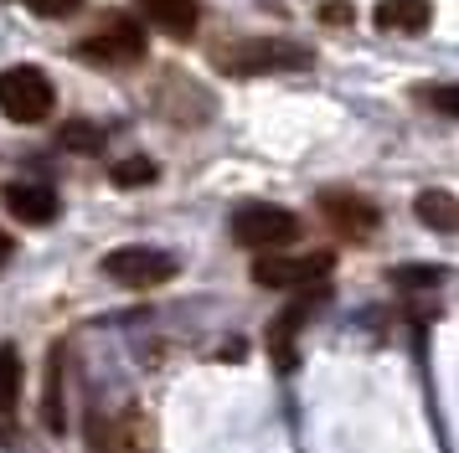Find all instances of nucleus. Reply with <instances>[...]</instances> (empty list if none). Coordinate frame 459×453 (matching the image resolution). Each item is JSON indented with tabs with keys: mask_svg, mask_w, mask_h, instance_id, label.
<instances>
[{
	"mask_svg": "<svg viewBox=\"0 0 459 453\" xmlns=\"http://www.w3.org/2000/svg\"><path fill=\"white\" fill-rule=\"evenodd\" d=\"M418 98L429 103L434 114H449V119H459V82H444V88H418Z\"/></svg>",
	"mask_w": 459,
	"mask_h": 453,
	"instance_id": "f3484780",
	"label": "nucleus"
},
{
	"mask_svg": "<svg viewBox=\"0 0 459 453\" xmlns=\"http://www.w3.org/2000/svg\"><path fill=\"white\" fill-rule=\"evenodd\" d=\"M176 252H166V247H150V243H129V247H114V252H104V278H114V284L125 288H155L166 284V278H176Z\"/></svg>",
	"mask_w": 459,
	"mask_h": 453,
	"instance_id": "20e7f679",
	"label": "nucleus"
},
{
	"mask_svg": "<svg viewBox=\"0 0 459 453\" xmlns=\"http://www.w3.org/2000/svg\"><path fill=\"white\" fill-rule=\"evenodd\" d=\"M16 417H22V350L0 346V449L16 443Z\"/></svg>",
	"mask_w": 459,
	"mask_h": 453,
	"instance_id": "6e6552de",
	"label": "nucleus"
},
{
	"mask_svg": "<svg viewBox=\"0 0 459 453\" xmlns=\"http://www.w3.org/2000/svg\"><path fill=\"white\" fill-rule=\"evenodd\" d=\"M155 175H160V170H155V160H145V155H129V160L108 165V181L114 185H150Z\"/></svg>",
	"mask_w": 459,
	"mask_h": 453,
	"instance_id": "dca6fc26",
	"label": "nucleus"
},
{
	"mask_svg": "<svg viewBox=\"0 0 459 453\" xmlns=\"http://www.w3.org/2000/svg\"><path fill=\"white\" fill-rule=\"evenodd\" d=\"M413 211H418V222H429V226H455L459 222V206H455L449 191H423L413 201Z\"/></svg>",
	"mask_w": 459,
	"mask_h": 453,
	"instance_id": "4468645a",
	"label": "nucleus"
},
{
	"mask_svg": "<svg viewBox=\"0 0 459 453\" xmlns=\"http://www.w3.org/2000/svg\"><path fill=\"white\" fill-rule=\"evenodd\" d=\"M78 57L99 62V67H129V62L145 57V31L134 21H108L104 31L78 41Z\"/></svg>",
	"mask_w": 459,
	"mask_h": 453,
	"instance_id": "423d86ee",
	"label": "nucleus"
},
{
	"mask_svg": "<svg viewBox=\"0 0 459 453\" xmlns=\"http://www.w3.org/2000/svg\"><path fill=\"white\" fill-rule=\"evenodd\" d=\"M310 52L294 47V41L279 37H248L232 41V47H217V67L232 73V78H253V73H284V67H305Z\"/></svg>",
	"mask_w": 459,
	"mask_h": 453,
	"instance_id": "7ed1b4c3",
	"label": "nucleus"
},
{
	"mask_svg": "<svg viewBox=\"0 0 459 453\" xmlns=\"http://www.w3.org/2000/svg\"><path fill=\"white\" fill-rule=\"evenodd\" d=\"M0 201H5V211L26 226H47V222H57V211H63V201H57L47 185H5Z\"/></svg>",
	"mask_w": 459,
	"mask_h": 453,
	"instance_id": "1a4fd4ad",
	"label": "nucleus"
},
{
	"mask_svg": "<svg viewBox=\"0 0 459 453\" xmlns=\"http://www.w3.org/2000/svg\"><path fill=\"white\" fill-rule=\"evenodd\" d=\"M305 314H310V299H299V304H290L279 320H273L269 329V350H273V366L290 371L294 366V335H299V325H305Z\"/></svg>",
	"mask_w": 459,
	"mask_h": 453,
	"instance_id": "f8f14e48",
	"label": "nucleus"
},
{
	"mask_svg": "<svg viewBox=\"0 0 459 453\" xmlns=\"http://www.w3.org/2000/svg\"><path fill=\"white\" fill-rule=\"evenodd\" d=\"M331 273V252H310V258H284V252H264L253 258V278L264 288H325Z\"/></svg>",
	"mask_w": 459,
	"mask_h": 453,
	"instance_id": "39448f33",
	"label": "nucleus"
},
{
	"mask_svg": "<svg viewBox=\"0 0 459 453\" xmlns=\"http://www.w3.org/2000/svg\"><path fill=\"white\" fill-rule=\"evenodd\" d=\"M140 11H145V21H155L160 31H170V37H191L196 21H202V5H196V0H140Z\"/></svg>",
	"mask_w": 459,
	"mask_h": 453,
	"instance_id": "9b49d317",
	"label": "nucleus"
},
{
	"mask_svg": "<svg viewBox=\"0 0 459 453\" xmlns=\"http://www.w3.org/2000/svg\"><path fill=\"white\" fill-rule=\"evenodd\" d=\"M5 258H11V237H5V232H0V263H5Z\"/></svg>",
	"mask_w": 459,
	"mask_h": 453,
	"instance_id": "412c9836",
	"label": "nucleus"
},
{
	"mask_svg": "<svg viewBox=\"0 0 459 453\" xmlns=\"http://www.w3.org/2000/svg\"><path fill=\"white\" fill-rule=\"evenodd\" d=\"M63 150H73V155H93L99 144H104V129L99 124H88V119H73V124H63Z\"/></svg>",
	"mask_w": 459,
	"mask_h": 453,
	"instance_id": "2eb2a0df",
	"label": "nucleus"
},
{
	"mask_svg": "<svg viewBox=\"0 0 459 453\" xmlns=\"http://www.w3.org/2000/svg\"><path fill=\"white\" fill-rule=\"evenodd\" d=\"M63 355H67L63 346L52 350V361H47V387H42V417H47L52 432L67 428V417H63Z\"/></svg>",
	"mask_w": 459,
	"mask_h": 453,
	"instance_id": "ddd939ff",
	"label": "nucleus"
},
{
	"mask_svg": "<svg viewBox=\"0 0 459 453\" xmlns=\"http://www.w3.org/2000/svg\"><path fill=\"white\" fill-rule=\"evenodd\" d=\"M372 21L382 31H397V37H418L429 21H434V0H377Z\"/></svg>",
	"mask_w": 459,
	"mask_h": 453,
	"instance_id": "9d476101",
	"label": "nucleus"
},
{
	"mask_svg": "<svg viewBox=\"0 0 459 453\" xmlns=\"http://www.w3.org/2000/svg\"><path fill=\"white\" fill-rule=\"evenodd\" d=\"M52 108H57V88L42 67H31V62L0 67V114L11 124H42Z\"/></svg>",
	"mask_w": 459,
	"mask_h": 453,
	"instance_id": "f257e3e1",
	"label": "nucleus"
},
{
	"mask_svg": "<svg viewBox=\"0 0 459 453\" xmlns=\"http://www.w3.org/2000/svg\"><path fill=\"white\" fill-rule=\"evenodd\" d=\"M299 237V217L284 211V206L273 201H248L232 211V243L248 247V252H279V247H290Z\"/></svg>",
	"mask_w": 459,
	"mask_h": 453,
	"instance_id": "f03ea898",
	"label": "nucleus"
},
{
	"mask_svg": "<svg viewBox=\"0 0 459 453\" xmlns=\"http://www.w3.org/2000/svg\"><path fill=\"white\" fill-rule=\"evenodd\" d=\"M320 211H325V222L341 232V237H351V243H367L377 232V206L367 196H356V191H325L320 196Z\"/></svg>",
	"mask_w": 459,
	"mask_h": 453,
	"instance_id": "0eeeda50",
	"label": "nucleus"
},
{
	"mask_svg": "<svg viewBox=\"0 0 459 453\" xmlns=\"http://www.w3.org/2000/svg\"><path fill=\"white\" fill-rule=\"evenodd\" d=\"M444 278V268H403L397 273V284H438Z\"/></svg>",
	"mask_w": 459,
	"mask_h": 453,
	"instance_id": "6ab92c4d",
	"label": "nucleus"
},
{
	"mask_svg": "<svg viewBox=\"0 0 459 453\" xmlns=\"http://www.w3.org/2000/svg\"><path fill=\"white\" fill-rule=\"evenodd\" d=\"M26 5H31L37 16H47V21H63V16H73L83 0H26Z\"/></svg>",
	"mask_w": 459,
	"mask_h": 453,
	"instance_id": "a211bd4d",
	"label": "nucleus"
},
{
	"mask_svg": "<svg viewBox=\"0 0 459 453\" xmlns=\"http://www.w3.org/2000/svg\"><path fill=\"white\" fill-rule=\"evenodd\" d=\"M320 21L341 26V21H351V5H346V0H331V5H320Z\"/></svg>",
	"mask_w": 459,
	"mask_h": 453,
	"instance_id": "aec40b11",
	"label": "nucleus"
}]
</instances>
